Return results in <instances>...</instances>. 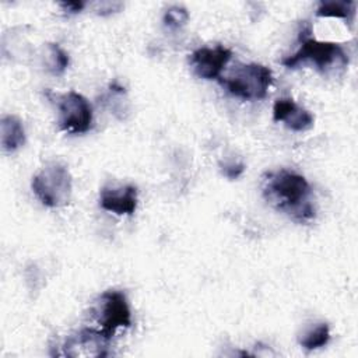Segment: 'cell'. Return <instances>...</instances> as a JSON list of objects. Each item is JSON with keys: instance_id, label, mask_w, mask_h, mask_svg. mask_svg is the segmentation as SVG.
<instances>
[{"instance_id": "cell-16", "label": "cell", "mask_w": 358, "mask_h": 358, "mask_svg": "<svg viewBox=\"0 0 358 358\" xmlns=\"http://www.w3.org/2000/svg\"><path fill=\"white\" fill-rule=\"evenodd\" d=\"M221 171H222V173H224L228 179H236V178L241 176V173L245 171V165H243L242 162L224 164V165H221Z\"/></svg>"}, {"instance_id": "cell-11", "label": "cell", "mask_w": 358, "mask_h": 358, "mask_svg": "<svg viewBox=\"0 0 358 358\" xmlns=\"http://www.w3.org/2000/svg\"><path fill=\"white\" fill-rule=\"evenodd\" d=\"M0 143L6 152L17 151L25 143L22 122L14 115H4L0 120Z\"/></svg>"}, {"instance_id": "cell-6", "label": "cell", "mask_w": 358, "mask_h": 358, "mask_svg": "<svg viewBox=\"0 0 358 358\" xmlns=\"http://www.w3.org/2000/svg\"><path fill=\"white\" fill-rule=\"evenodd\" d=\"M57 120L62 130L73 134H83L92 129L94 112L84 95L76 91H69L60 95L57 99Z\"/></svg>"}, {"instance_id": "cell-18", "label": "cell", "mask_w": 358, "mask_h": 358, "mask_svg": "<svg viewBox=\"0 0 358 358\" xmlns=\"http://www.w3.org/2000/svg\"><path fill=\"white\" fill-rule=\"evenodd\" d=\"M120 4H122V3H110V1L101 3V4H99V10H98V13H99V14H102V15H105V14H110V13L119 11V10L113 8V6L116 7V6H120Z\"/></svg>"}, {"instance_id": "cell-17", "label": "cell", "mask_w": 358, "mask_h": 358, "mask_svg": "<svg viewBox=\"0 0 358 358\" xmlns=\"http://www.w3.org/2000/svg\"><path fill=\"white\" fill-rule=\"evenodd\" d=\"M60 6L64 10H67L69 13H80L85 7V3L84 1H67V3H60Z\"/></svg>"}, {"instance_id": "cell-5", "label": "cell", "mask_w": 358, "mask_h": 358, "mask_svg": "<svg viewBox=\"0 0 358 358\" xmlns=\"http://www.w3.org/2000/svg\"><path fill=\"white\" fill-rule=\"evenodd\" d=\"M94 316L99 333L110 340L119 329L131 326V312L124 292L108 289L102 292L95 303Z\"/></svg>"}, {"instance_id": "cell-7", "label": "cell", "mask_w": 358, "mask_h": 358, "mask_svg": "<svg viewBox=\"0 0 358 358\" xmlns=\"http://www.w3.org/2000/svg\"><path fill=\"white\" fill-rule=\"evenodd\" d=\"M108 343L98 329H83L71 336L63 344V355L80 357H108Z\"/></svg>"}, {"instance_id": "cell-12", "label": "cell", "mask_w": 358, "mask_h": 358, "mask_svg": "<svg viewBox=\"0 0 358 358\" xmlns=\"http://www.w3.org/2000/svg\"><path fill=\"white\" fill-rule=\"evenodd\" d=\"M317 17H333L343 18L348 24H352L355 17V3L354 1H320L316 8Z\"/></svg>"}, {"instance_id": "cell-2", "label": "cell", "mask_w": 358, "mask_h": 358, "mask_svg": "<svg viewBox=\"0 0 358 358\" xmlns=\"http://www.w3.org/2000/svg\"><path fill=\"white\" fill-rule=\"evenodd\" d=\"M310 27H302L299 32V48L298 50L281 60L288 69H295L301 64L310 63L320 73L330 74L336 70H343L348 64V57L344 49L334 42H322L310 36Z\"/></svg>"}, {"instance_id": "cell-14", "label": "cell", "mask_w": 358, "mask_h": 358, "mask_svg": "<svg viewBox=\"0 0 358 358\" xmlns=\"http://www.w3.org/2000/svg\"><path fill=\"white\" fill-rule=\"evenodd\" d=\"M330 340V329L327 323H317L315 327L306 330L303 336L299 338V344L308 350H317L324 347Z\"/></svg>"}, {"instance_id": "cell-15", "label": "cell", "mask_w": 358, "mask_h": 358, "mask_svg": "<svg viewBox=\"0 0 358 358\" xmlns=\"http://www.w3.org/2000/svg\"><path fill=\"white\" fill-rule=\"evenodd\" d=\"M189 21V13L180 6L169 7L164 14V24L169 29H179Z\"/></svg>"}, {"instance_id": "cell-1", "label": "cell", "mask_w": 358, "mask_h": 358, "mask_svg": "<svg viewBox=\"0 0 358 358\" xmlns=\"http://www.w3.org/2000/svg\"><path fill=\"white\" fill-rule=\"evenodd\" d=\"M263 196L277 210L299 222L312 221L316 215L312 203V187L303 175L288 169L264 175Z\"/></svg>"}, {"instance_id": "cell-10", "label": "cell", "mask_w": 358, "mask_h": 358, "mask_svg": "<svg viewBox=\"0 0 358 358\" xmlns=\"http://www.w3.org/2000/svg\"><path fill=\"white\" fill-rule=\"evenodd\" d=\"M273 120L281 122L292 131H306L313 127L315 117L291 98H278L273 105Z\"/></svg>"}, {"instance_id": "cell-3", "label": "cell", "mask_w": 358, "mask_h": 358, "mask_svg": "<svg viewBox=\"0 0 358 358\" xmlns=\"http://www.w3.org/2000/svg\"><path fill=\"white\" fill-rule=\"evenodd\" d=\"M31 187L43 206L50 208L63 207L71 197V175L66 165L49 162L34 175Z\"/></svg>"}, {"instance_id": "cell-9", "label": "cell", "mask_w": 358, "mask_h": 358, "mask_svg": "<svg viewBox=\"0 0 358 358\" xmlns=\"http://www.w3.org/2000/svg\"><path fill=\"white\" fill-rule=\"evenodd\" d=\"M137 201V187L133 185L103 186L99 192V206L116 215L134 214Z\"/></svg>"}, {"instance_id": "cell-8", "label": "cell", "mask_w": 358, "mask_h": 358, "mask_svg": "<svg viewBox=\"0 0 358 358\" xmlns=\"http://www.w3.org/2000/svg\"><path fill=\"white\" fill-rule=\"evenodd\" d=\"M232 52L221 45L214 48H199L190 56V64L197 77L204 80L220 78L222 70L231 60Z\"/></svg>"}, {"instance_id": "cell-13", "label": "cell", "mask_w": 358, "mask_h": 358, "mask_svg": "<svg viewBox=\"0 0 358 358\" xmlns=\"http://www.w3.org/2000/svg\"><path fill=\"white\" fill-rule=\"evenodd\" d=\"M45 63L46 69L52 74L60 76L69 67L70 59L69 55L57 43H48L45 48Z\"/></svg>"}, {"instance_id": "cell-4", "label": "cell", "mask_w": 358, "mask_h": 358, "mask_svg": "<svg viewBox=\"0 0 358 358\" xmlns=\"http://www.w3.org/2000/svg\"><path fill=\"white\" fill-rule=\"evenodd\" d=\"M271 83V70L259 63L239 64L228 77L221 80V84L231 95L245 101L266 98Z\"/></svg>"}]
</instances>
